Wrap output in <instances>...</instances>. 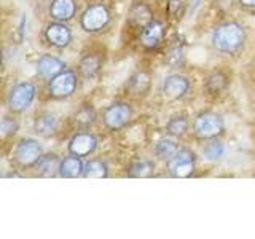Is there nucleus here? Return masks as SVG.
Returning a JSON list of instances; mask_svg holds the SVG:
<instances>
[{"instance_id": "nucleus-1", "label": "nucleus", "mask_w": 255, "mask_h": 239, "mask_svg": "<svg viewBox=\"0 0 255 239\" xmlns=\"http://www.w3.org/2000/svg\"><path fill=\"white\" fill-rule=\"evenodd\" d=\"M246 43V30L235 21L223 22L215 27L212 34V45L217 51L225 54L238 53Z\"/></svg>"}, {"instance_id": "nucleus-2", "label": "nucleus", "mask_w": 255, "mask_h": 239, "mask_svg": "<svg viewBox=\"0 0 255 239\" xmlns=\"http://www.w3.org/2000/svg\"><path fill=\"white\" fill-rule=\"evenodd\" d=\"M112 19L110 10L102 3H94L90 5L86 10L82 13V18H80V26L85 32H99L102 29H106L109 26V22Z\"/></svg>"}, {"instance_id": "nucleus-3", "label": "nucleus", "mask_w": 255, "mask_h": 239, "mask_svg": "<svg viewBox=\"0 0 255 239\" xmlns=\"http://www.w3.org/2000/svg\"><path fill=\"white\" fill-rule=\"evenodd\" d=\"M35 94H37V90L30 82H22V83L14 85L11 88L10 94H8V109H10L13 114H22V112H26L32 106V102L35 101Z\"/></svg>"}, {"instance_id": "nucleus-4", "label": "nucleus", "mask_w": 255, "mask_h": 239, "mask_svg": "<svg viewBox=\"0 0 255 239\" xmlns=\"http://www.w3.org/2000/svg\"><path fill=\"white\" fill-rule=\"evenodd\" d=\"M193 131L199 139H215L225 131V123L219 114L204 112L198 115L193 123Z\"/></svg>"}, {"instance_id": "nucleus-5", "label": "nucleus", "mask_w": 255, "mask_h": 239, "mask_svg": "<svg viewBox=\"0 0 255 239\" xmlns=\"http://www.w3.org/2000/svg\"><path fill=\"white\" fill-rule=\"evenodd\" d=\"M196 167V155L191 150H179L169 161H167V171L174 179H188L195 172Z\"/></svg>"}, {"instance_id": "nucleus-6", "label": "nucleus", "mask_w": 255, "mask_h": 239, "mask_svg": "<svg viewBox=\"0 0 255 239\" xmlns=\"http://www.w3.org/2000/svg\"><path fill=\"white\" fill-rule=\"evenodd\" d=\"M43 156V148L35 139H22L13 151L14 161L22 167H34Z\"/></svg>"}, {"instance_id": "nucleus-7", "label": "nucleus", "mask_w": 255, "mask_h": 239, "mask_svg": "<svg viewBox=\"0 0 255 239\" xmlns=\"http://www.w3.org/2000/svg\"><path fill=\"white\" fill-rule=\"evenodd\" d=\"M77 90V72L74 70H64L59 75L50 80L48 91L54 99H66L70 98Z\"/></svg>"}, {"instance_id": "nucleus-8", "label": "nucleus", "mask_w": 255, "mask_h": 239, "mask_svg": "<svg viewBox=\"0 0 255 239\" xmlns=\"http://www.w3.org/2000/svg\"><path fill=\"white\" fill-rule=\"evenodd\" d=\"M131 117H132V109L128 106V104L115 102L104 110L102 121H104V124H106V127H109V129L118 131L129 123Z\"/></svg>"}, {"instance_id": "nucleus-9", "label": "nucleus", "mask_w": 255, "mask_h": 239, "mask_svg": "<svg viewBox=\"0 0 255 239\" xmlns=\"http://www.w3.org/2000/svg\"><path fill=\"white\" fill-rule=\"evenodd\" d=\"M69 153L75 156H90L98 148V139L91 132H78L69 140Z\"/></svg>"}, {"instance_id": "nucleus-10", "label": "nucleus", "mask_w": 255, "mask_h": 239, "mask_svg": "<svg viewBox=\"0 0 255 239\" xmlns=\"http://www.w3.org/2000/svg\"><path fill=\"white\" fill-rule=\"evenodd\" d=\"M45 38L51 46L66 48L72 42V30L61 21H54L48 24L45 29Z\"/></svg>"}, {"instance_id": "nucleus-11", "label": "nucleus", "mask_w": 255, "mask_h": 239, "mask_svg": "<svg viewBox=\"0 0 255 239\" xmlns=\"http://www.w3.org/2000/svg\"><path fill=\"white\" fill-rule=\"evenodd\" d=\"M190 90V80L183 75H169L163 80V93L166 98H169L172 101L182 99Z\"/></svg>"}, {"instance_id": "nucleus-12", "label": "nucleus", "mask_w": 255, "mask_h": 239, "mask_svg": "<svg viewBox=\"0 0 255 239\" xmlns=\"http://www.w3.org/2000/svg\"><path fill=\"white\" fill-rule=\"evenodd\" d=\"M35 70L38 77H42L43 80H51L66 70V62H62L59 58H54L51 54H43L37 59Z\"/></svg>"}, {"instance_id": "nucleus-13", "label": "nucleus", "mask_w": 255, "mask_h": 239, "mask_svg": "<svg viewBox=\"0 0 255 239\" xmlns=\"http://www.w3.org/2000/svg\"><path fill=\"white\" fill-rule=\"evenodd\" d=\"M163 37H164L163 22L151 19L140 30V45L148 48V50H151V48H158L159 43L163 42Z\"/></svg>"}, {"instance_id": "nucleus-14", "label": "nucleus", "mask_w": 255, "mask_h": 239, "mask_svg": "<svg viewBox=\"0 0 255 239\" xmlns=\"http://www.w3.org/2000/svg\"><path fill=\"white\" fill-rule=\"evenodd\" d=\"M77 13L75 0H53L50 5V16L54 21H70Z\"/></svg>"}, {"instance_id": "nucleus-15", "label": "nucleus", "mask_w": 255, "mask_h": 239, "mask_svg": "<svg viewBox=\"0 0 255 239\" xmlns=\"http://www.w3.org/2000/svg\"><path fill=\"white\" fill-rule=\"evenodd\" d=\"M83 171H85V164L82 161V158L72 155L61 159L58 174L64 179H77L80 175H83Z\"/></svg>"}, {"instance_id": "nucleus-16", "label": "nucleus", "mask_w": 255, "mask_h": 239, "mask_svg": "<svg viewBox=\"0 0 255 239\" xmlns=\"http://www.w3.org/2000/svg\"><path fill=\"white\" fill-rule=\"evenodd\" d=\"M59 123L58 118L53 114H40L34 120V132L42 135V137H50L56 131H58Z\"/></svg>"}, {"instance_id": "nucleus-17", "label": "nucleus", "mask_w": 255, "mask_h": 239, "mask_svg": "<svg viewBox=\"0 0 255 239\" xmlns=\"http://www.w3.org/2000/svg\"><path fill=\"white\" fill-rule=\"evenodd\" d=\"M102 58L99 54H86L82 58V61H80L78 64V70L80 74H82L85 78H94L96 75L99 74V70L102 67Z\"/></svg>"}, {"instance_id": "nucleus-18", "label": "nucleus", "mask_w": 255, "mask_h": 239, "mask_svg": "<svg viewBox=\"0 0 255 239\" xmlns=\"http://www.w3.org/2000/svg\"><path fill=\"white\" fill-rule=\"evenodd\" d=\"M59 164L61 159L56 156L54 153H48L40 158V161L34 166L38 175H43V177H51L54 172H59Z\"/></svg>"}, {"instance_id": "nucleus-19", "label": "nucleus", "mask_w": 255, "mask_h": 239, "mask_svg": "<svg viewBox=\"0 0 255 239\" xmlns=\"http://www.w3.org/2000/svg\"><path fill=\"white\" fill-rule=\"evenodd\" d=\"M126 172L135 179H145L153 175L155 172V163L150 161V159H135L129 166H128Z\"/></svg>"}, {"instance_id": "nucleus-20", "label": "nucleus", "mask_w": 255, "mask_h": 239, "mask_svg": "<svg viewBox=\"0 0 255 239\" xmlns=\"http://www.w3.org/2000/svg\"><path fill=\"white\" fill-rule=\"evenodd\" d=\"M126 88L129 90L132 94L140 96V94H147L150 90V77L143 72H139V74H134L129 80H128Z\"/></svg>"}, {"instance_id": "nucleus-21", "label": "nucleus", "mask_w": 255, "mask_h": 239, "mask_svg": "<svg viewBox=\"0 0 255 239\" xmlns=\"http://www.w3.org/2000/svg\"><path fill=\"white\" fill-rule=\"evenodd\" d=\"M225 145H223V142H220L217 137L215 139H211L207 143H204L203 147V156L207 159V161H220V159L225 156Z\"/></svg>"}, {"instance_id": "nucleus-22", "label": "nucleus", "mask_w": 255, "mask_h": 239, "mask_svg": "<svg viewBox=\"0 0 255 239\" xmlns=\"http://www.w3.org/2000/svg\"><path fill=\"white\" fill-rule=\"evenodd\" d=\"M85 179H106L109 177V166L101 159H91L85 164Z\"/></svg>"}, {"instance_id": "nucleus-23", "label": "nucleus", "mask_w": 255, "mask_h": 239, "mask_svg": "<svg viewBox=\"0 0 255 239\" xmlns=\"http://www.w3.org/2000/svg\"><path fill=\"white\" fill-rule=\"evenodd\" d=\"M153 151L159 159H163V161H169V159L179 151V147H177V143L171 139H159L156 142Z\"/></svg>"}, {"instance_id": "nucleus-24", "label": "nucleus", "mask_w": 255, "mask_h": 239, "mask_svg": "<svg viewBox=\"0 0 255 239\" xmlns=\"http://www.w3.org/2000/svg\"><path fill=\"white\" fill-rule=\"evenodd\" d=\"M167 134L174 135V137H182L183 134L188 131V120L185 115H174L166 123Z\"/></svg>"}, {"instance_id": "nucleus-25", "label": "nucleus", "mask_w": 255, "mask_h": 239, "mask_svg": "<svg viewBox=\"0 0 255 239\" xmlns=\"http://www.w3.org/2000/svg\"><path fill=\"white\" fill-rule=\"evenodd\" d=\"M227 86H228V77L225 74H222V72H214L212 75L207 77L206 88H207V91L212 94L222 93Z\"/></svg>"}, {"instance_id": "nucleus-26", "label": "nucleus", "mask_w": 255, "mask_h": 239, "mask_svg": "<svg viewBox=\"0 0 255 239\" xmlns=\"http://www.w3.org/2000/svg\"><path fill=\"white\" fill-rule=\"evenodd\" d=\"M74 120H75V123L78 126H83V127L91 126L94 123V120H96V112H94V109L90 106V104H83V106L77 110Z\"/></svg>"}, {"instance_id": "nucleus-27", "label": "nucleus", "mask_w": 255, "mask_h": 239, "mask_svg": "<svg viewBox=\"0 0 255 239\" xmlns=\"http://www.w3.org/2000/svg\"><path fill=\"white\" fill-rule=\"evenodd\" d=\"M131 21L135 22L137 26L143 27L145 24H148L151 21V11L148 10V6L145 5H135L131 11Z\"/></svg>"}, {"instance_id": "nucleus-28", "label": "nucleus", "mask_w": 255, "mask_h": 239, "mask_svg": "<svg viewBox=\"0 0 255 239\" xmlns=\"http://www.w3.org/2000/svg\"><path fill=\"white\" fill-rule=\"evenodd\" d=\"M19 129V124L14 118L11 117H3L2 118V135L3 137H11Z\"/></svg>"}, {"instance_id": "nucleus-29", "label": "nucleus", "mask_w": 255, "mask_h": 239, "mask_svg": "<svg viewBox=\"0 0 255 239\" xmlns=\"http://www.w3.org/2000/svg\"><path fill=\"white\" fill-rule=\"evenodd\" d=\"M185 5L183 3V0H169V13L174 14V16H177L179 11H180V8Z\"/></svg>"}, {"instance_id": "nucleus-30", "label": "nucleus", "mask_w": 255, "mask_h": 239, "mask_svg": "<svg viewBox=\"0 0 255 239\" xmlns=\"http://www.w3.org/2000/svg\"><path fill=\"white\" fill-rule=\"evenodd\" d=\"M239 3L247 8H255V0H239Z\"/></svg>"}]
</instances>
